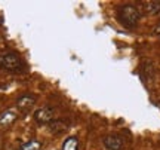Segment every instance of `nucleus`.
Instances as JSON below:
<instances>
[{"mask_svg": "<svg viewBox=\"0 0 160 150\" xmlns=\"http://www.w3.org/2000/svg\"><path fill=\"white\" fill-rule=\"evenodd\" d=\"M119 18L126 27L132 28V27H135L138 24V21H139V11L132 5L122 6L119 9Z\"/></svg>", "mask_w": 160, "mask_h": 150, "instance_id": "nucleus-1", "label": "nucleus"}, {"mask_svg": "<svg viewBox=\"0 0 160 150\" xmlns=\"http://www.w3.org/2000/svg\"><path fill=\"white\" fill-rule=\"evenodd\" d=\"M0 67L8 70H18L21 69V59L15 54H3L0 55Z\"/></svg>", "mask_w": 160, "mask_h": 150, "instance_id": "nucleus-2", "label": "nucleus"}, {"mask_svg": "<svg viewBox=\"0 0 160 150\" xmlns=\"http://www.w3.org/2000/svg\"><path fill=\"white\" fill-rule=\"evenodd\" d=\"M53 117H55V113H53V110L49 109V107H43V109L36 110V113H34L36 122L40 123V125L51 123V122L53 121Z\"/></svg>", "mask_w": 160, "mask_h": 150, "instance_id": "nucleus-3", "label": "nucleus"}, {"mask_svg": "<svg viewBox=\"0 0 160 150\" xmlns=\"http://www.w3.org/2000/svg\"><path fill=\"white\" fill-rule=\"evenodd\" d=\"M18 119V110L17 109H8L0 115V128L6 129Z\"/></svg>", "mask_w": 160, "mask_h": 150, "instance_id": "nucleus-4", "label": "nucleus"}, {"mask_svg": "<svg viewBox=\"0 0 160 150\" xmlns=\"http://www.w3.org/2000/svg\"><path fill=\"white\" fill-rule=\"evenodd\" d=\"M104 146L108 150H122L123 147V140L119 135H107L104 138Z\"/></svg>", "mask_w": 160, "mask_h": 150, "instance_id": "nucleus-5", "label": "nucleus"}, {"mask_svg": "<svg viewBox=\"0 0 160 150\" xmlns=\"http://www.w3.org/2000/svg\"><path fill=\"white\" fill-rule=\"evenodd\" d=\"M36 98L34 97H31V95H24V97H21V98H18L17 104H18V109L21 110H28L30 107H33V104H34Z\"/></svg>", "mask_w": 160, "mask_h": 150, "instance_id": "nucleus-6", "label": "nucleus"}, {"mask_svg": "<svg viewBox=\"0 0 160 150\" xmlns=\"http://www.w3.org/2000/svg\"><path fill=\"white\" fill-rule=\"evenodd\" d=\"M144 9L147 13H159L160 12V2H145L144 3Z\"/></svg>", "mask_w": 160, "mask_h": 150, "instance_id": "nucleus-7", "label": "nucleus"}, {"mask_svg": "<svg viewBox=\"0 0 160 150\" xmlns=\"http://www.w3.org/2000/svg\"><path fill=\"white\" fill-rule=\"evenodd\" d=\"M62 150H79V140L76 137H70L64 141Z\"/></svg>", "mask_w": 160, "mask_h": 150, "instance_id": "nucleus-8", "label": "nucleus"}, {"mask_svg": "<svg viewBox=\"0 0 160 150\" xmlns=\"http://www.w3.org/2000/svg\"><path fill=\"white\" fill-rule=\"evenodd\" d=\"M40 147H42L40 141H37V140H31V141H28V143H25L24 146H21V149L19 150H40Z\"/></svg>", "mask_w": 160, "mask_h": 150, "instance_id": "nucleus-9", "label": "nucleus"}, {"mask_svg": "<svg viewBox=\"0 0 160 150\" xmlns=\"http://www.w3.org/2000/svg\"><path fill=\"white\" fill-rule=\"evenodd\" d=\"M51 129H52V132L53 134H61L64 132L65 129H67V127H65V123H62V122H53L51 125Z\"/></svg>", "mask_w": 160, "mask_h": 150, "instance_id": "nucleus-10", "label": "nucleus"}, {"mask_svg": "<svg viewBox=\"0 0 160 150\" xmlns=\"http://www.w3.org/2000/svg\"><path fill=\"white\" fill-rule=\"evenodd\" d=\"M156 33H157V34H160V24L159 25H157V27H156V30H154Z\"/></svg>", "mask_w": 160, "mask_h": 150, "instance_id": "nucleus-11", "label": "nucleus"}, {"mask_svg": "<svg viewBox=\"0 0 160 150\" xmlns=\"http://www.w3.org/2000/svg\"><path fill=\"white\" fill-rule=\"evenodd\" d=\"M159 104H160V103H159Z\"/></svg>", "mask_w": 160, "mask_h": 150, "instance_id": "nucleus-12", "label": "nucleus"}]
</instances>
